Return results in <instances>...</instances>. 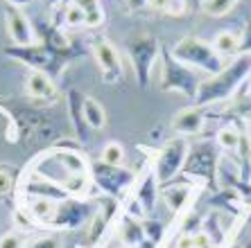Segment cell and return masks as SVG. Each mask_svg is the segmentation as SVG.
I'll return each mask as SVG.
<instances>
[{"instance_id":"cell-1","label":"cell","mask_w":251,"mask_h":248,"mask_svg":"<svg viewBox=\"0 0 251 248\" xmlns=\"http://www.w3.org/2000/svg\"><path fill=\"white\" fill-rule=\"evenodd\" d=\"M249 75H251V54H238L222 72H217V75H213L210 79L199 84L195 106L204 109V106H210V104H217V102L228 99Z\"/></svg>"},{"instance_id":"cell-2","label":"cell","mask_w":251,"mask_h":248,"mask_svg":"<svg viewBox=\"0 0 251 248\" xmlns=\"http://www.w3.org/2000/svg\"><path fill=\"white\" fill-rule=\"evenodd\" d=\"M5 54L9 59H14V61H21V64L29 66L32 70H36V72H46L48 77H52V79H57L61 72H64V68L73 61L70 57H66V54L57 52V50H52V47H48L46 43H32V45H7L5 47Z\"/></svg>"},{"instance_id":"cell-3","label":"cell","mask_w":251,"mask_h":248,"mask_svg":"<svg viewBox=\"0 0 251 248\" xmlns=\"http://www.w3.org/2000/svg\"><path fill=\"white\" fill-rule=\"evenodd\" d=\"M199 84L193 70L172 54L168 45H161V90L163 92H179L183 97L193 99L197 97Z\"/></svg>"},{"instance_id":"cell-4","label":"cell","mask_w":251,"mask_h":248,"mask_svg":"<svg viewBox=\"0 0 251 248\" xmlns=\"http://www.w3.org/2000/svg\"><path fill=\"white\" fill-rule=\"evenodd\" d=\"M127 54L134 68V75L138 86L147 88L152 79V70L156 64V57H161V43L156 36L147 34V32H136L127 41Z\"/></svg>"},{"instance_id":"cell-5","label":"cell","mask_w":251,"mask_h":248,"mask_svg":"<svg viewBox=\"0 0 251 248\" xmlns=\"http://www.w3.org/2000/svg\"><path fill=\"white\" fill-rule=\"evenodd\" d=\"M172 54L181 64L199 68L204 72H210V75H217V72H222L226 68L222 57L215 52V47L206 43V41L197 39V36H183L181 41H176V45L172 47Z\"/></svg>"},{"instance_id":"cell-6","label":"cell","mask_w":251,"mask_h":248,"mask_svg":"<svg viewBox=\"0 0 251 248\" xmlns=\"http://www.w3.org/2000/svg\"><path fill=\"white\" fill-rule=\"evenodd\" d=\"M91 179L109 199H123L136 183L134 172L98 160L91 162Z\"/></svg>"},{"instance_id":"cell-7","label":"cell","mask_w":251,"mask_h":248,"mask_svg":"<svg viewBox=\"0 0 251 248\" xmlns=\"http://www.w3.org/2000/svg\"><path fill=\"white\" fill-rule=\"evenodd\" d=\"M188 151H190V144L183 135H176V138L168 140L163 149L156 154L154 158V169L156 179L161 185H168L172 179H176V174L183 172V165H186Z\"/></svg>"},{"instance_id":"cell-8","label":"cell","mask_w":251,"mask_h":248,"mask_svg":"<svg viewBox=\"0 0 251 248\" xmlns=\"http://www.w3.org/2000/svg\"><path fill=\"white\" fill-rule=\"evenodd\" d=\"M217 149L213 142H197L195 147H190L183 165V176L190 183L195 180H204V183H215L217 176Z\"/></svg>"},{"instance_id":"cell-9","label":"cell","mask_w":251,"mask_h":248,"mask_svg":"<svg viewBox=\"0 0 251 248\" xmlns=\"http://www.w3.org/2000/svg\"><path fill=\"white\" fill-rule=\"evenodd\" d=\"M93 54L100 66V72H102V81L104 84L113 86V84L125 79V70H123V64H120V57H118V50L109 41L100 39L93 45Z\"/></svg>"},{"instance_id":"cell-10","label":"cell","mask_w":251,"mask_h":248,"mask_svg":"<svg viewBox=\"0 0 251 248\" xmlns=\"http://www.w3.org/2000/svg\"><path fill=\"white\" fill-rule=\"evenodd\" d=\"M91 214V203L82 201L79 196H70L66 201L59 203V212L54 219L52 228L54 230H73L86 221V217Z\"/></svg>"},{"instance_id":"cell-11","label":"cell","mask_w":251,"mask_h":248,"mask_svg":"<svg viewBox=\"0 0 251 248\" xmlns=\"http://www.w3.org/2000/svg\"><path fill=\"white\" fill-rule=\"evenodd\" d=\"M5 21H7V34H9V41L12 45H32L36 41V32L32 27V23L27 21L18 7H12V5H5Z\"/></svg>"},{"instance_id":"cell-12","label":"cell","mask_w":251,"mask_h":248,"mask_svg":"<svg viewBox=\"0 0 251 248\" xmlns=\"http://www.w3.org/2000/svg\"><path fill=\"white\" fill-rule=\"evenodd\" d=\"M158 179L156 174L150 169V172L143 174V179L136 183V190H134V205L140 210V214H152L154 208H156V201H158Z\"/></svg>"},{"instance_id":"cell-13","label":"cell","mask_w":251,"mask_h":248,"mask_svg":"<svg viewBox=\"0 0 251 248\" xmlns=\"http://www.w3.org/2000/svg\"><path fill=\"white\" fill-rule=\"evenodd\" d=\"M25 90H27V97L36 104H52L59 95L52 77H48L46 72H36V70H29Z\"/></svg>"},{"instance_id":"cell-14","label":"cell","mask_w":251,"mask_h":248,"mask_svg":"<svg viewBox=\"0 0 251 248\" xmlns=\"http://www.w3.org/2000/svg\"><path fill=\"white\" fill-rule=\"evenodd\" d=\"M84 95L77 88H70L68 97H66V111H68L70 124H73V131H75V138L79 142H86L88 140V124H86V115H84Z\"/></svg>"},{"instance_id":"cell-15","label":"cell","mask_w":251,"mask_h":248,"mask_svg":"<svg viewBox=\"0 0 251 248\" xmlns=\"http://www.w3.org/2000/svg\"><path fill=\"white\" fill-rule=\"evenodd\" d=\"M193 194H195V183H190V180H188V183L165 185L163 190H161V199H163L165 208L172 214H181L183 210L190 205Z\"/></svg>"},{"instance_id":"cell-16","label":"cell","mask_w":251,"mask_h":248,"mask_svg":"<svg viewBox=\"0 0 251 248\" xmlns=\"http://www.w3.org/2000/svg\"><path fill=\"white\" fill-rule=\"evenodd\" d=\"M172 129H175V133L183 135V138L201 133V129H204V113H201V109L199 106H188L181 113H176L175 122H172Z\"/></svg>"},{"instance_id":"cell-17","label":"cell","mask_w":251,"mask_h":248,"mask_svg":"<svg viewBox=\"0 0 251 248\" xmlns=\"http://www.w3.org/2000/svg\"><path fill=\"white\" fill-rule=\"evenodd\" d=\"M27 212L36 225H50L52 228L54 219H57V212H59V201H52V199H34L27 205Z\"/></svg>"},{"instance_id":"cell-18","label":"cell","mask_w":251,"mask_h":248,"mask_svg":"<svg viewBox=\"0 0 251 248\" xmlns=\"http://www.w3.org/2000/svg\"><path fill=\"white\" fill-rule=\"evenodd\" d=\"M145 239V230H143V221L136 219L134 214H125L123 217V225H120V242L123 246H131L136 248L140 242Z\"/></svg>"},{"instance_id":"cell-19","label":"cell","mask_w":251,"mask_h":248,"mask_svg":"<svg viewBox=\"0 0 251 248\" xmlns=\"http://www.w3.org/2000/svg\"><path fill=\"white\" fill-rule=\"evenodd\" d=\"M240 41H242L240 34H235L231 29H224L215 36L213 47H215V52L220 57H233V54H240Z\"/></svg>"},{"instance_id":"cell-20","label":"cell","mask_w":251,"mask_h":248,"mask_svg":"<svg viewBox=\"0 0 251 248\" xmlns=\"http://www.w3.org/2000/svg\"><path fill=\"white\" fill-rule=\"evenodd\" d=\"M75 5L82 9L84 14V25L91 29H98L100 25L104 23V12H102V5L100 0H75Z\"/></svg>"},{"instance_id":"cell-21","label":"cell","mask_w":251,"mask_h":248,"mask_svg":"<svg viewBox=\"0 0 251 248\" xmlns=\"http://www.w3.org/2000/svg\"><path fill=\"white\" fill-rule=\"evenodd\" d=\"M84 115H86V124L91 129H95V131L106 127V111L98 99H93V97L84 99Z\"/></svg>"},{"instance_id":"cell-22","label":"cell","mask_w":251,"mask_h":248,"mask_svg":"<svg viewBox=\"0 0 251 248\" xmlns=\"http://www.w3.org/2000/svg\"><path fill=\"white\" fill-rule=\"evenodd\" d=\"M242 135L245 133L240 131L235 124H226L217 131V147H222L226 151H240V144H242Z\"/></svg>"},{"instance_id":"cell-23","label":"cell","mask_w":251,"mask_h":248,"mask_svg":"<svg viewBox=\"0 0 251 248\" xmlns=\"http://www.w3.org/2000/svg\"><path fill=\"white\" fill-rule=\"evenodd\" d=\"M150 7L168 16H183L188 9V0H150Z\"/></svg>"},{"instance_id":"cell-24","label":"cell","mask_w":251,"mask_h":248,"mask_svg":"<svg viewBox=\"0 0 251 248\" xmlns=\"http://www.w3.org/2000/svg\"><path fill=\"white\" fill-rule=\"evenodd\" d=\"M235 2L238 0H201V9H204L206 16L220 18V16H226L235 7Z\"/></svg>"},{"instance_id":"cell-25","label":"cell","mask_w":251,"mask_h":248,"mask_svg":"<svg viewBox=\"0 0 251 248\" xmlns=\"http://www.w3.org/2000/svg\"><path fill=\"white\" fill-rule=\"evenodd\" d=\"M100 160L106 162V165H116V167H123L125 162V149L120 142H109L102 147V154H100Z\"/></svg>"},{"instance_id":"cell-26","label":"cell","mask_w":251,"mask_h":248,"mask_svg":"<svg viewBox=\"0 0 251 248\" xmlns=\"http://www.w3.org/2000/svg\"><path fill=\"white\" fill-rule=\"evenodd\" d=\"M143 230H145V239H152L156 244L165 237V225L156 219H143Z\"/></svg>"},{"instance_id":"cell-27","label":"cell","mask_w":251,"mask_h":248,"mask_svg":"<svg viewBox=\"0 0 251 248\" xmlns=\"http://www.w3.org/2000/svg\"><path fill=\"white\" fill-rule=\"evenodd\" d=\"M64 23L68 25V27H79V25H84V14H82V9L73 2V5H68L64 9Z\"/></svg>"},{"instance_id":"cell-28","label":"cell","mask_w":251,"mask_h":248,"mask_svg":"<svg viewBox=\"0 0 251 248\" xmlns=\"http://www.w3.org/2000/svg\"><path fill=\"white\" fill-rule=\"evenodd\" d=\"M27 248H61V239L57 235H43L32 239L27 244Z\"/></svg>"},{"instance_id":"cell-29","label":"cell","mask_w":251,"mask_h":248,"mask_svg":"<svg viewBox=\"0 0 251 248\" xmlns=\"http://www.w3.org/2000/svg\"><path fill=\"white\" fill-rule=\"evenodd\" d=\"M0 248H27V244L18 232H7L0 237Z\"/></svg>"},{"instance_id":"cell-30","label":"cell","mask_w":251,"mask_h":248,"mask_svg":"<svg viewBox=\"0 0 251 248\" xmlns=\"http://www.w3.org/2000/svg\"><path fill=\"white\" fill-rule=\"evenodd\" d=\"M12 190H14L12 174H9V172H2V169H0V196L12 194Z\"/></svg>"},{"instance_id":"cell-31","label":"cell","mask_w":251,"mask_h":248,"mask_svg":"<svg viewBox=\"0 0 251 248\" xmlns=\"http://www.w3.org/2000/svg\"><path fill=\"white\" fill-rule=\"evenodd\" d=\"M242 41H240V54H251V21L245 25V32H242Z\"/></svg>"},{"instance_id":"cell-32","label":"cell","mask_w":251,"mask_h":248,"mask_svg":"<svg viewBox=\"0 0 251 248\" xmlns=\"http://www.w3.org/2000/svg\"><path fill=\"white\" fill-rule=\"evenodd\" d=\"M175 246L176 248H195V232H181Z\"/></svg>"},{"instance_id":"cell-33","label":"cell","mask_w":251,"mask_h":248,"mask_svg":"<svg viewBox=\"0 0 251 248\" xmlns=\"http://www.w3.org/2000/svg\"><path fill=\"white\" fill-rule=\"evenodd\" d=\"M43 2H46L48 7H54V9H61V12H64L66 7L73 5L75 0H43Z\"/></svg>"},{"instance_id":"cell-34","label":"cell","mask_w":251,"mask_h":248,"mask_svg":"<svg viewBox=\"0 0 251 248\" xmlns=\"http://www.w3.org/2000/svg\"><path fill=\"white\" fill-rule=\"evenodd\" d=\"M127 5H129V9H131V12H136V9H140V7L150 5V0H127Z\"/></svg>"},{"instance_id":"cell-35","label":"cell","mask_w":251,"mask_h":248,"mask_svg":"<svg viewBox=\"0 0 251 248\" xmlns=\"http://www.w3.org/2000/svg\"><path fill=\"white\" fill-rule=\"evenodd\" d=\"M5 2H7V5L18 7V9H21V7H27V5H32L34 0H5Z\"/></svg>"},{"instance_id":"cell-36","label":"cell","mask_w":251,"mask_h":248,"mask_svg":"<svg viewBox=\"0 0 251 248\" xmlns=\"http://www.w3.org/2000/svg\"><path fill=\"white\" fill-rule=\"evenodd\" d=\"M136 248H158V244L152 242V239H143V242H140Z\"/></svg>"},{"instance_id":"cell-37","label":"cell","mask_w":251,"mask_h":248,"mask_svg":"<svg viewBox=\"0 0 251 248\" xmlns=\"http://www.w3.org/2000/svg\"><path fill=\"white\" fill-rule=\"evenodd\" d=\"M240 190H245V192H247L245 196H247V201L251 203V185H240Z\"/></svg>"},{"instance_id":"cell-38","label":"cell","mask_w":251,"mask_h":248,"mask_svg":"<svg viewBox=\"0 0 251 248\" xmlns=\"http://www.w3.org/2000/svg\"><path fill=\"white\" fill-rule=\"evenodd\" d=\"M120 248H131V246H120Z\"/></svg>"}]
</instances>
